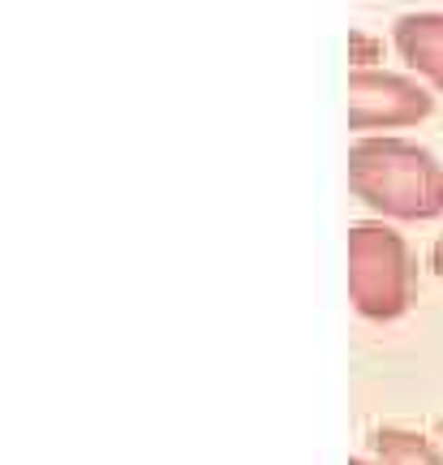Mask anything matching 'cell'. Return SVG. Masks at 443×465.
Listing matches in <instances>:
<instances>
[{
	"label": "cell",
	"mask_w": 443,
	"mask_h": 465,
	"mask_svg": "<svg viewBox=\"0 0 443 465\" xmlns=\"http://www.w3.org/2000/svg\"><path fill=\"white\" fill-rule=\"evenodd\" d=\"M349 190L383 220L443 216V164L396 134H361L349 147Z\"/></svg>",
	"instance_id": "cell-1"
},
{
	"label": "cell",
	"mask_w": 443,
	"mask_h": 465,
	"mask_svg": "<svg viewBox=\"0 0 443 465\" xmlns=\"http://www.w3.org/2000/svg\"><path fill=\"white\" fill-rule=\"evenodd\" d=\"M349 302L361 319H400L413 302V254L392 224L349 229Z\"/></svg>",
	"instance_id": "cell-2"
},
{
	"label": "cell",
	"mask_w": 443,
	"mask_h": 465,
	"mask_svg": "<svg viewBox=\"0 0 443 465\" xmlns=\"http://www.w3.org/2000/svg\"><path fill=\"white\" fill-rule=\"evenodd\" d=\"M435 100L422 83L388 69H353L349 74V130H405L427 121Z\"/></svg>",
	"instance_id": "cell-3"
},
{
	"label": "cell",
	"mask_w": 443,
	"mask_h": 465,
	"mask_svg": "<svg viewBox=\"0 0 443 465\" xmlns=\"http://www.w3.org/2000/svg\"><path fill=\"white\" fill-rule=\"evenodd\" d=\"M396 52L400 61L443 91V14H405L396 22Z\"/></svg>",
	"instance_id": "cell-4"
},
{
	"label": "cell",
	"mask_w": 443,
	"mask_h": 465,
	"mask_svg": "<svg viewBox=\"0 0 443 465\" xmlns=\"http://www.w3.org/2000/svg\"><path fill=\"white\" fill-rule=\"evenodd\" d=\"M375 461L379 465H443V452L418 431L379 427L375 431Z\"/></svg>",
	"instance_id": "cell-5"
},
{
	"label": "cell",
	"mask_w": 443,
	"mask_h": 465,
	"mask_svg": "<svg viewBox=\"0 0 443 465\" xmlns=\"http://www.w3.org/2000/svg\"><path fill=\"white\" fill-rule=\"evenodd\" d=\"M379 56H383L379 39H370V35H361V31L349 35V61H353V69H375Z\"/></svg>",
	"instance_id": "cell-6"
},
{
	"label": "cell",
	"mask_w": 443,
	"mask_h": 465,
	"mask_svg": "<svg viewBox=\"0 0 443 465\" xmlns=\"http://www.w3.org/2000/svg\"><path fill=\"white\" fill-rule=\"evenodd\" d=\"M430 267H435V272L443 276V232H439V242L430 246Z\"/></svg>",
	"instance_id": "cell-7"
},
{
	"label": "cell",
	"mask_w": 443,
	"mask_h": 465,
	"mask_svg": "<svg viewBox=\"0 0 443 465\" xmlns=\"http://www.w3.org/2000/svg\"><path fill=\"white\" fill-rule=\"evenodd\" d=\"M349 465H379V461H366V457H353V461Z\"/></svg>",
	"instance_id": "cell-8"
},
{
	"label": "cell",
	"mask_w": 443,
	"mask_h": 465,
	"mask_svg": "<svg viewBox=\"0 0 443 465\" xmlns=\"http://www.w3.org/2000/svg\"><path fill=\"white\" fill-rule=\"evenodd\" d=\"M439 431H443V422H439Z\"/></svg>",
	"instance_id": "cell-9"
}]
</instances>
